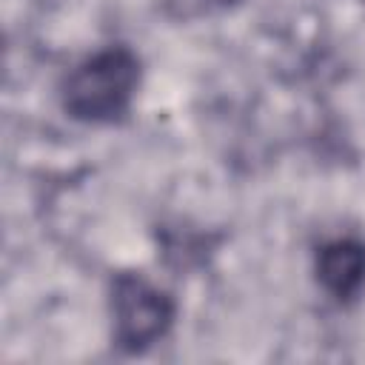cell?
I'll return each mask as SVG.
<instances>
[{
    "label": "cell",
    "mask_w": 365,
    "mask_h": 365,
    "mask_svg": "<svg viewBox=\"0 0 365 365\" xmlns=\"http://www.w3.org/2000/svg\"><path fill=\"white\" fill-rule=\"evenodd\" d=\"M140 60L125 46H108L77 63L63 80V108L83 123L120 120L137 94Z\"/></svg>",
    "instance_id": "1"
},
{
    "label": "cell",
    "mask_w": 365,
    "mask_h": 365,
    "mask_svg": "<svg viewBox=\"0 0 365 365\" xmlns=\"http://www.w3.org/2000/svg\"><path fill=\"white\" fill-rule=\"evenodd\" d=\"M114 339L125 351H143L154 345L174 319V302L165 291L145 282L143 277L123 274L111 291Z\"/></svg>",
    "instance_id": "2"
},
{
    "label": "cell",
    "mask_w": 365,
    "mask_h": 365,
    "mask_svg": "<svg viewBox=\"0 0 365 365\" xmlns=\"http://www.w3.org/2000/svg\"><path fill=\"white\" fill-rule=\"evenodd\" d=\"M319 285L339 302H351L365 288V242L334 240L317 251L314 262Z\"/></svg>",
    "instance_id": "3"
}]
</instances>
